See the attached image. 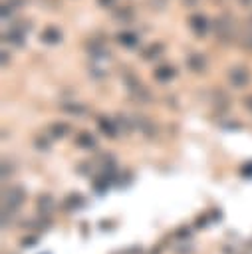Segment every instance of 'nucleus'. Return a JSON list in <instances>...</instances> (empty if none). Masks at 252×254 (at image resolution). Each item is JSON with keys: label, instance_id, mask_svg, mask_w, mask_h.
Masks as SVG:
<instances>
[{"label": "nucleus", "instance_id": "obj_1", "mask_svg": "<svg viewBox=\"0 0 252 254\" xmlns=\"http://www.w3.org/2000/svg\"><path fill=\"white\" fill-rule=\"evenodd\" d=\"M214 32H216V38L222 40V42H230L234 38V32H236V24H234V18L230 14H222L216 18L214 22Z\"/></svg>", "mask_w": 252, "mask_h": 254}, {"label": "nucleus", "instance_id": "obj_2", "mask_svg": "<svg viewBox=\"0 0 252 254\" xmlns=\"http://www.w3.org/2000/svg\"><path fill=\"white\" fill-rule=\"evenodd\" d=\"M189 28H190V32H192L196 38H204V36L208 34V30H210V20H208L206 14L196 12V14L189 16Z\"/></svg>", "mask_w": 252, "mask_h": 254}, {"label": "nucleus", "instance_id": "obj_3", "mask_svg": "<svg viewBox=\"0 0 252 254\" xmlns=\"http://www.w3.org/2000/svg\"><path fill=\"white\" fill-rule=\"evenodd\" d=\"M228 79H230V83H232L234 87H244V85H248V81H250V73H248L246 67L234 65V67L228 71Z\"/></svg>", "mask_w": 252, "mask_h": 254}, {"label": "nucleus", "instance_id": "obj_4", "mask_svg": "<svg viewBox=\"0 0 252 254\" xmlns=\"http://www.w3.org/2000/svg\"><path fill=\"white\" fill-rule=\"evenodd\" d=\"M2 40H4L6 44H10V46L20 48V46H24V42H26V32L20 30L18 26H12V28H8V30L2 34Z\"/></svg>", "mask_w": 252, "mask_h": 254}, {"label": "nucleus", "instance_id": "obj_5", "mask_svg": "<svg viewBox=\"0 0 252 254\" xmlns=\"http://www.w3.org/2000/svg\"><path fill=\"white\" fill-rule=\"evenodd\" d=\"M62 38H63V34H62V30L56 28V26H46V28L42 30V34H40V42H42V44H48V46L60 44Z\"/></svg>", "mask_w": 252, "mask_h": 254}, {"label": "nucleus", "instance_id": "obj_6", "mask_svg": "<svg viewBox=\"0 0 252 254\" xmlns=\"http://www.w3.org/2000/svg\"><path fill=\"white\" fill-rule=\"evenodd\" d=\"M153 75H155V79H157V81L167 83V81H171V79L177 75V69H175L171 64H161V65H157V67H155Z\"/></svg>", "mask_w": 252, "mask_h": 254}, {"label": "nucleus", "instance_id": "obj_7", "mask_svg": "<svg viewBox=\"0 0 252 254\" xmlns=\"http://www.w3.org/2000/svg\"><path fill=\"white\" fill-rule=\"evenodd\" d=\"M135 18V10L129 6V4H123V6H117L113 10V20L115 22H131Z\"/></svg>", "mask_w": 252, "mask_h": 254}, {"label": "nucleus", "instance_id": "obj_8", "mask_svg": "<svg viewBox=\"0 0 252 254\" xmlns=\"http://www.w3.org/2000/svg\"><path fill=\"white\" fill-rule=\"evenodd\" d=\"M187 65H189V69H192V71H204L206 69V58L202 56V54H190L189 58H187Z\"/></svg>", "mask_w": 252, "mask_h": 254}, {"label": "nucleus", "instance_id": "obj_9", "mask_svg": "<svg viewBox=\"0 0 252 254\" xmlns=\"http://www.w3.org/2000/svg\"><path fill=\"white\" fill-rule=\"evenodd\" d=\"M117 42L123 46V48H135L137 44H139V36L135 34V32H129V30H123V32H119L117 34Z\"/></svg>", "mask_w": 252, "mask_h": 254}, {"label": "nucleus", "instance_id": "obj_10", "mask_svg": "<svg viewBox=\"0 0 252 254\" xmlns=\"http://www.w3.org/2000/svg\"><path fill=\"white\" fill-rule=\"evenodd\" d=\"M161 52H163V44H151L141 52V56L143 60H155L157 56H161Z\"/></svg>", "mask_w": 252, "mask_h": 254}, {"label": "nucleus", "instance_id": "obj_11", "mask_svg": "<svg viewBox=\"0 0 252 254\" xmlns=\"http://www.w3.org/2000/svg\"><path fill=\"white\" fill-rule=\"evenodd\" d=\"M97 123H99V129H101L105 135L115 137V133H117V131H115V125H113V123H111L107 117H99V121H97Z\"/></svg>", "mask_w": 252, "mask_h": 254}, {"label": "nucleus", "instance_id": "obj_12", "mask_svg": "<svg viewBox=\"0 0 252 254\" xmlns=\"http://www.w3.org/2000/svg\"><path fill=\"white\" fill-rule=\"evenodd\" d=\"M77 143H79V147H93L95 145V139L89 133H79L77 135Z\"/></svg>", "mask_w": 252, "mask_h": 254}, {"label": "nucleus", "instance_id": "obj_13", "mask_svg": "<svg viewBox=\"0 0 252 254\" xmlns=\"http://www.w3.org/2000/svg\"><path fill=\"white\" fill-rule=\"evenodd\" d=\"M0 16H2V20H4V22H8V20L14 16V8H12L10 4L2 2V6H0Z\"/></svg>", "mask_w": 252, "mask_h": 254}, {"label": "nucleus", "instance_id": "obj_14", "mask_svg": "<svg viewBox=\"0 0 252 254\" xmlns=\"http://www.w3.org/2000/svg\"><path fill=\"white\" fill-rule=\"evenodd\" d=\"M52 133H54L56 137H63V135L67 133V125H65V123H54V125H52Z\"/></svg>", "mask_w": 252, "mask_h": 254}, {"label": "nucleus", "instance_id": "obj_15", "mask_svg": "<svg viewBox=\"0 0 252 254\" xmlns=\"http://www.w3.org/2000/svg\"><path fill=\"white\" fill-rule=\"evenodd\" d=\"M4 2H6V4H10L14 10H18V8H24L28 0H4Z\"/></svg>", "mask_w": 252, "mask_h": 254}, {"label": "nucleus", "instance_id": "obj_16", "mask_svg": "<svg viewBox=\"0 0 252 254\" xmlns=\"http://www.w3.org/2000/svg\"><path fill=\"white\" fill-rule=\"evenodd\" d=\"M65 109L71 111V115H81V111H83V107L77 105V103H75V105H65Z\"/></svg>", "mask_w": 252, "mask_h": 254}, {"label": "nucleus", "instance_id": "obj_17", "mask_svg": "<svg viewBox=\"0 0 252 254\" xmlns=\"http://www.w3.org/2000/svg\"><path fill=\"white\" fill-rule=\"evenodd\" d=\"M95 2H97V6H101V8H113L117 0H95Z\"/></svg>", "mask_w": 252, "mask_h": 254}, {"label": "nucleus", "instance_id": "obj_18", "mask_svg": "<svg viewBox=\"0 0 252 254\" xmlns=\"http://www.w3.org/2000/svg\"><path fill=\"white\" fill-rule=\"evenodd\" d=\"M244 48L248 50V52H252V32H246V38H244Z\"/></svg>", "mask_w": 252, "mask_h": 254}, {"label": "nucleus", "instance_id": "obj_19", "mask_svg": "<svg viewBox=\"0 0 252 254\" xmlns=\"http://www.w3.org/2000/svg\"><path fill=\"white\" fill-rule=\"evenodd\" d=\"M238 4L242 8H252V0H238Z\"/></svg>", "mask_w": 252, "mask_h": 254}, {"label": "nucleus", "instance_id": "obj_20", "mask_svg": "<svg viewBox=\"0 0 252 254\" xmlns=\"http://www.w3.org/2000/svg\"><path fill=\"white\" fill-rule=\"evenodd\" d=\"M183 4H185V6H196L198 0H183Z\"/></svg>", "mask_w": 252, "mask_h": 254}, {"label": "nucleus", "instance_id": "obj_21", "mask_svg": "<svg viewBox=\"0 0 252 254\" xmlns=\"http://www.w3.org/2000/svg\"><path fill=\"white\" fill-rule=\"evenodd\" d=\"M246 105H248V107H250V109H252V97H250V99H248V103H246Z\"/></svg>", "mask_w": 252, "mask_h": 254}]
</instances>
